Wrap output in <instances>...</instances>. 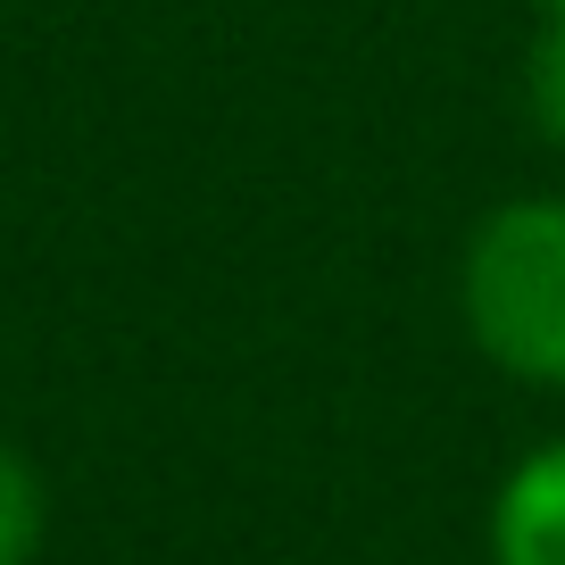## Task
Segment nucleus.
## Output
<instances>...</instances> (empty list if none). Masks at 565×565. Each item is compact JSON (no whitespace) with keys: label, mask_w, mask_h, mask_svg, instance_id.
<instances>
[{"label":"nucleus","mask_w":565,"mask_h":565,"mask_svg":"<svg viewBox=\"0 0 565 565\" xmlns=\"http://www.w3.org/2000/svg\"><path fill=\"white\" fill-rule=\"evenodd\" d=\"M458 324L491 374L565 391V200L515 192L458 249Z\"/></svg>","instance_id":"obj_1"},{"label":"nucleus","mask_w":565,"mask_h":565,"mask_svg":"<svg viewBox=\"0 0 565 565\" xmlns=\"http://www.w3.org/2000/svg\"><path fill=\"white\" fill-rule=\"evenodd\" d=\"M491 565H565V433L499 475L491 515H482Z\"/></svg>","instance_id":"obj_2"},{"label":"nucleus","mask_w":565,"mask_h":565,"mask_svg":"<svg viewBox=\"0 0 565 565\" xmlns=\"http://www.w3.org/2000/svg\"><path fill=\"white\" fill-rule=\"evenodd\" d=\"M51 541V482L18 441H0V565H34Z\"/></svg>","instance_id":"obj_3"},{"label":"nucleus","mask_w":565,"mask_h":565,"mask_svg":"<svg viewBox=\"0 0 565 565\" xmlns=\"http://www.w3.org/2000/svg\"><path fill=\"white\" fill-rule=\"evenodd\" d=\"M524 108H532V134L548 150H565V18H548L524 58Z\"/></svg>","instance_id":"obj_4"},{"label":"nucleus","mask_w":565,"mask_h":565,"mask_svg":"<svg viewBox=\"0 0 565 565\" xmlns=\"http://www.w3.org/2000/svg\"><path fill=\"white\" fill-rule=\"evenodd\" d=\"M548 18H565V0H548Z\"/></svg>","instance_id":"obj_5"}]
</instances>
